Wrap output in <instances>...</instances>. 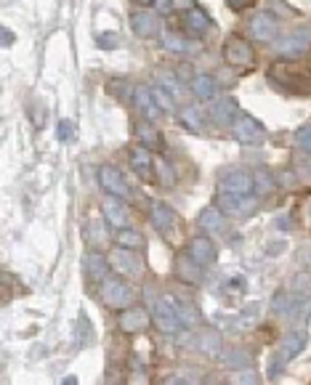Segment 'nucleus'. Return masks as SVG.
<instances>
[{"label":"nucleus","instance_id":"nucleus-1","mask_svg":"<svg viewBox=\"0 0 311 385\" xmlns=\"http://www.w3.org/2000/svg\"><path fill=\"white\" fill-rule=\"evenodd\" d=\"M271 80H277L282 88L296 93H309L311 91V75L306 69H301L296 64H287V61H277L269 72Z\"/></svg>","mask_w":311,"mask_h":385},{"label":"nucleus","instance_id":"nucleus-2","mask_svg":"<svg viewBox=\"0 0 311 385\" xmlns=\"http://www.w3.org/2000/svg\"><path fill=\"white\" fill-rule=\"evenodd\" d=\"M224 61L234 69H250L253 61H256V56H253V48H250V43H245L240 35H229L226 43H224Z\"/></svg>","mask_w":311,"mask_h":385},{"label":"nucleus","instance_id":"nucleus-3","mask_svg":"<svg viewBox=\"0 0 311 385\" xmlns=\"http://www.w3.org/2000/svg\"><path fill=\"white\" fill-rule=\"evenodd\" d=\"M256 191V181L247 175V173H226V175H221V181H218V194L221 197H247V194H253Z\"/></svg>","mask_w":311,"mask_h":385},{"label":"nucleus","instance_id":"nucleus-4","mask_svg":"<svg viewBox=\"0 0 311 385\" xmlns=\"http://www.w3.org/2000/svg\"><path fill=\"white\" fill-rule=\"evenodd\" d=\"M154 324L163 332H176L184 321L178 317V300H173L171 295L168 298H160L157 305H154Z\"/></svg>","mask_w":311,"mask_h":385},{"label":"nucleus","instance_id":"nucleus-5","mask_svg":"<svg viewBox=\"0 0 311 385\" xmlns=\"http://www.w3.org/2000/svg\"><path fill=\"white\" fill-rule=\"evenodd\" d=\"M311 48V29H296L290 35H284L280 43H277V53L280 56H287V59H296L301 53H306Z\"/></svg>","mask_w":311,"mask_h":385},{"label":"nucleus","instance_id":"nucleus-6","mask_svg":"<svg viewBox=\"0 0 311 385\" xmlns=\"http://www.w3.org/2000/svg\"><path fill=\"white\" fill-rule=\"evenodd\" d=\"M99 184H101V189H104L107 194H112V197H120V199L131 197V189L125 184L122 173L117 170V168H112V165L99 168Z\"/></svg>","mask_w":311,"mask_h":385},{"label":"nucleus","instance_id":"nucleus-7","mask_svg":"<svg viewBox=\"0 0 311 385\" xmlns=\"http://www.w3.org/2000/svg\"><path fill=\"white\" fill-rule=\"evenodd\" d=\"M231 133H234V138L243 141V144H258V141L263 138V125H261L256 117H250V115H240V117L231 122Z\"/></svg>","mask_w":311,"mask_h":385},{"label":"nucleus","instance_id":"nucleus-8","mask_svg":"<svg viewBox=\"0 0 311 385\" xmlns=\"http://www.w3.org/2000/svg\"><path fill=\"white\" fill-rule=\"evenodd\" d=\"M101 300H104L109 308H125L128 300H131V290H128V284L120 282V279H104V282H101Z\"/></svg>","mask_w":311,"mask_h":385},{"label":"nucleus","instance_id":"nucleus-9","mask_svg":"<svg viewBox=\"0 0 311 385\" xmlns=\"http://www.w3.org/2000/svg\"><path fill=\"white\" fill-rule=\"evenodd\" d=\"M152 317L147 314V308L141 305H133V308H125L120 314V330L125 335H136V332H144L149 327Z\"/></svg>","mask_w":311,"mask_h":385},{"label":"nucleus","instance_id":"nucleus-10","mask_svg":"<svg viewBox=\"0 0 311 385\" xmlns=\"http://www.w3.org/2000/svg\"><path fill=\"white\" fill-rule=\"evenodd\" d=\"M131 27L138 38H154L160 32V19L152 11H136L131 13Z\"/></svg>","mask_w":311,"mask_h":385},{"label":"nucleus","instance_id":"nucleus-11","mask_svg":"<svg viewBox=\"0 0 311 385\" xmlns=\"http://www.w3.org/2000/svg\"><path fill=\"white\" fill-rule=\"evenodd\" d=\"M189 255L205 268V266H213V263H216L218 250H216V245H213V242H210L208 237H194L189 242Z\"/></svg>","mask_w":311,"mask_h":385},{"label":"nucleus","instance_id":"nucleus-12","mask_svg":"<svg viewBox=\"0 0 311 385\" xmlns=\"http://www.w3.org/2000/svg\"><path fill=\"white\" fill-rule=\"evenodd\" d=\"M109 266H112L117 274H136V271H138L136 255L128 250V247H120V245H117V250H112V255H109Z\"/></svg>","mask_w":311,"mask_h":385},{"label":"nucleus","instance_id":"nucleus-13","mask_svg":"<svg viewBox=\"0 0 311 385\" xmlns=\"http://www.w3.org/2000/svg\"><path fill=\"white\" fill-rule=\"evenodd\" d=\"M250 29H253V38L256 40L269 43V40L277 38V19L271 13H258L256 19L250 22Z\"/></svg>","mask_w":311,"mask_h":385},{"label":"nucleus","instance_id":"nucleus-14","mask_svg":"<svg viewBox=\"0 0 311 385\" xmlns=\"http://www.w3.org/2000/svg\"><path fill=\"white\" fill-rule=\"evenodd\" d=\"M208 27H210V19H208V13H205L200 6L187 11V16H184V29L189 32V38H203L205 32H208Z\"/></svg>","mask_w":311,"mask_h":385},{"label":"nucleus","instance_id":"nucleus-15","mask_svg":"<svg viewBox=\"0 0 311 385\" xmlns=\"http://www.w3.org/2000/svg\"><path fill=\"white\" fill-rule=\"evenodd\" d=\"M200 268L203 266L197 263L194 258H191L189 252L187 255H178V261H176V277L181 279V282H189V284H200Z\"/></svg>","mask_w":311,"mask_h":385},{"label":"nucleus","instance_id":"nucleus-16","mask_svg":"<svg viewBox=\"0 0 311 385\" xmlns=\"http://www.w3.org/2000/svg\"><path fill=\"white\" fill-rule=\"evenodd\" d=\"M154 165H157V162L149 154L147 146H136L133 152H131V168H133L141 178H152V168H154Z\"/></svg>","mask_w":311,"mask_h":385},{"label":"nucleus","instance_id":"nucleus-17","mask_svg":"<svg viewBox=\"0 0 311 385\" xmlns=\"http://www.w3.org/2000/svg\"><path fill=\"white\" fill-rule=\"evenodd\" d=\"M133 104L147 115V119H157L160 117V104L154 101V96H152V88H136L133 91Z\"/></svg>","mask_w":311,"mask_h":385},{"label":"nucleus","instance_id":"nucleus-18","mask_svg":"<svg viewBox=\"0 0 311 385\" xmlns=\"http://www.w3.org/2000/svg\"><path fill=\"white\" fill-rule=\"evenodd\" d=\"M149 218H152V224L157 226L160 231H168V228L176 226V212L171 210L165 202H154V205H152V212H149Z\"/></svg>","mask_w":311,"mask_h":385},{"label":"nucleus","instance_id":"nucleus-19","mask_svg":"<svg viewBox=\"0 0 311 385\" xmlns=\"http://www.w3.org/2000/svg\"><path fill=\"white\" fill-rule=\"evenodd\" d=\"M104 218H107L112 226H117V228H122V226L128 224V210L120 205V197H112V194H109V197L104 199Z\"/></svg>","mask_w":311,"mask_h":385},{"label":"nucleus","instance_id":"nucleus-20","mask_svg":"<svg viewBox=\"0 0 311 385\" xmlns=\"http://www.w3.org/2000/svg\"><path fill=\"white\" fill-rule=\"evenodd\" d=\"M191 93H194L200 101H213L218 93L216 80L210 78V75H197V78L191 80Z\"/></svg>","mask_w":311,"mask_h":385},{"label":"nucleus","instance_id":"nucleus-21","mask_svg":"<svg viewBox=\"0 0 311 385\" xmlns=\"http://www.w3.org/2000/svg\"><path fill=\"white\" fill-rule=\"evenodd\" d=\"M107 271H109V261H104V255L91 252V255L85 258V274L94 279V282H104V279H107Z\"/></svg>","mask_w":311,"mask_h":385},{"label":"nucleus","instance_id":"nucleus-22","mask_svg":"<svg viewBox=\"0 0 311 385\" xmlns=\"http://www.w3.org/2000/svg\"><path fill=\"white\" fill-rule=\"evenodd\" d=\"M136 138L141 141V146H147V149H163V136L157 133V128H152L147 122H138V125H136Z\"/></svg>","mask_w":311,"mask_h":385},{"label":"nucleus","instance_id":"nucleus-23","mask_svg":"<svg viewBox=\"0 0 311 385\" xmlns=\"http://www.w3.org/2000/svg\"><path fill=\"white\" fill-rule=\"evenodd\" d=\"M234 112H237V104H234L231 99H224V101H218L216 106H210V117H213V122H218V125H231Z\"/></svg>","mask_w":311,"mask_h":385},{"label":"nucleus","instance_id":"nucleus-24","mask_svg":"<svg viewBox=\"0 0 311 385\" xmlns=\"http://www.w3.org/2000/svg\"><path fill=\"white\" fill-rule=\"evenodd\" d=\"M200 351L210 354V356H218L221 354V335L216 330H205L200 335Z\"/></svg>","mask_w":311,"mask_h":385},{"label":"nucleus","instance_id":"nucleus-25","mask_svg":"<svg viewBox=\"0 0 311 385\" xmlns=\"http://www.w3.org/2000/svg\"><path fill=\"white\" fill-rule=\"evenodd\" d=\"M200 226H203L205 231H218V228L224 226L221 210H218V208H205V210L200 212Z\"/></svg>","mask_w":311,"mask_h":385},{"label":"nucleus","instance_id":"nucleus-26","mask_svg":"<svg viewBox=\"0 0 311 385\" xmlns=\"http://www.w3.org/2000/svg\"><path fill=\"white\" fill-rule=\"evenodd\" d=\"M115 242H117L120 247H128V250H136V247H141V245H144L141 234L133 231V228H125V226H122L120 231L115 234Z\"/></svg>","mask_w":311,"mask_h":385},{"label":"nucleus","instance_id":"nucleus-27","mask_svg":"<svg viewBox=\"0 0 311 385\" xmlns=\"http://www.w3.org/2000/svg\"><path fill=\"white\" fill-rule=\"evenodd\" d=\"M303 345H306V335H303V332H290V335L282 340L284 356L290 358V356H296V354H301V351H303Z\"/></svg>","mask_w":311,"mask_h":385},{"label":"nucleus","instance_id":"nucleus-28","mask_svg":"<svg viewBox=\"0 0 311 385\" xmlns=\"http://www.w3.org/2000/svg\"><path fill=\"white\" fill-rule=\"evenodd\" d=\"M165 48L173 53H187L191 51V43L187 38L176 35V32H168V35H165Z\"/></svg>","mask_w":311,"mask_h":385},{"label":"nucleus","instance_id":"nucleus-29","mask_svg":"<svg viewBox=\"0 0 311 385\" xmlns=\"http://www.w3.org/2000/svg\"><path fill=\"white\" fill-rule=\"evenodd\" d=\"M181 122L191 128V131H203V119L197 115V109L194 106H187V109H181Z\"/></svg>","mask_w":311,"mask_h":385},{"label":"nucleus","instance_id":"nucleus-30","mask_svg":"<svg viewBox=\"0 0 311 385\" xmlns=\"http://www.w3.org/2000/svg\"><path fill=\"white\" fill-rule=\"evenodd\" d=\"M152 96H154V101L160 104V109H165V112H173V96L165 91V88H152Z\"/></svg>","mask_w":311,"mask_h":385},{"label":"nucleus","instance_id":"nucleus-31","mask_svg":"<svg viewBox=\"0 0 311 385\" xmlns=\"http://www.w3.org/2000/svg\"><path fill=\"white\" fill-rule=\"evenodd\" d=\"M296 144L298 149H303L306 154H311V125H303V128L296 133Z\"/></svg>","mask_w":311,"mask_h":385},{"label":"nucleus","instance_id":"nucleus-32","mask_svg":"<svg viewBox=\"0 0 311 385\" xmlns=\"http://www.w3.org/2000/svg\"><path fill=\"white\" fill-rule=\"evenodd\" d=\"M56 138L64 141V144L72 141V138H75V125H72L69 119H62V122H59V131H56Z\"/></svg>","mask_w":311,"mask_h":385},{"label":"nucleus","instance_id":"nucleus-33","mask_svg":"<svg viewBox=\"0 0 311 385\" xmlns=\"http://www.w3.org/2000/svg\"><path fill=\"white\" fill-rule=\"evenodd\" d=\"M247 354L245 351H231L229 356H226V367H234V370H240V367H247Z\"/></svg>","mask_w":311,"mask_h":385},{"label":"nucleus","instance_id":"nucleus-34","mask_svg":"<svg viewBox=\"0 0 311 385\" xmlns=\"http://www.w3.org/2000/svg\"><path fill=\"white\" fill-rule=\"evenodd\" d=\"M160 78H163V88H165V91H171V96H178V82H176V78H173L171 72H163Z\"/></svg>","mask_w":311,"mask_h":385},{"label":"nucleus","instance_id":"nucleus-35","mask_svg":"<svg viewBox=\"0 0 311 385\" xmlns=\"http://www.w3.org/2000/svg\"><path fill=\"white\" fill-rule=\"evenodd\" d=\"M117 35L115 32H107V35H99V45L101 48H117Z\"/></svg>","mask_w":311,"mask_h":385},{"label":"nucleus","instance_id":"nucleus-36","mask_svg":"<svg viewBox=\"0 0 311 385\" xmlns=\"http://www.w3.org/2000/svg\"><path fill=\"white\" fill-rule=\"evenodd\" d=\"M191 8H197L194 0H173V11H191Z\"/></svg>","mask_w":311,"mask_h":385},{"label":"nucleus","instance_id":"nucleus-37","mask_svg":"<svg viewBox=\"0 0 311 385\" xmlns=\"http://www.w3.org/2000/svg\"><path fill=\"white\" fill-rule=\"evenodd\" d=\"M250 3H253V0H226V6H229L231 11H245Z\"/></svg>","mask_w":311,"mask_h":385},{"label":"nucleus","instance_id":"nucleus-38","mask_svg":"<svg viewBox=\"0 0 311 385\" xmlns=\"http://www.w3.org/2000/svg\"><path fill=\"white\" fill-rule=\"evenodd\" d=\"M157 11H173V0H154Z\"/></svg>","mask_w":311,"mask_h":385},{"label":"nucleus","instance_id":"nucleus-39","mask_svg":"<svg viewBox=\"0 0 311 385\" xmlns=\"http://www.w3.org/2000/svg\"><path fill=\"white\" fill-rule=\"evenodd\" d=\"M14 43V32L11 29H3V45H11Z\"/></svg>","mask_w":311,"mask_h":385},{"label":"nucleus","instance_id":"nucleus-40","mask_svg":"<svg viewBox=\"0 0 311 385\" xmlns=\"http://www.w3.org/2000/svg\"><path fill=\"white\" fill-rule=\"evenodd\" d=\"M138 3H154V0H138Z\"/></svg>","mask_w":311,"mask_h":385}]
</instances>
